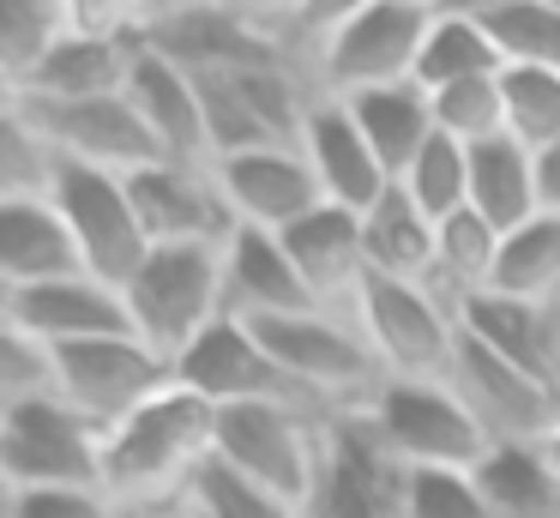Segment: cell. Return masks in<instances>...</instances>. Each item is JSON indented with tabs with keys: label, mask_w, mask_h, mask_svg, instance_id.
<instances>
[{
	"label": "cell",
	"mask_w": 560,
	"mask_h": 518,
	"mask_svg": "<svg viewBox=\"0 0 560 518\" xmlns=\"http://www.w3.org/2000/svg\"><path fill=\"white\" fill-rule=\"evenodd\" d=\"M218 458V404L170 380L158 398L103 428V494L127 518L175 506L194 476Z\"/></svg>",
	"instance_id": "cell-1"
},
{
	"label": "cell",
	"mask_w": 560,
	"mask_h": 518,
	"mask_svg": "<svg viewBox=\"0 0 560 518\" xmlns=\"http://www.w3.org/2000/svg\"><path fill=\"white\" fill-rule=\"evenodd\" d=\"M133 337L151 344L163 361H182L218 320H230L223 301V248H151L139 272L121 284Z\"/></svg>",
	"instance_id": "cell-2"
},
{
	"label": "cell",
	"mask_w": 560,
	"mask_h": 518,
	"mask_svg": "<svg viewBox=\"0 0 560 518\" xmlns=\"http://www.w3.org/2000/svg\"><path fill=\"white\" fill-rule=\"evenodd\" d=\"M254 332H259V344L271 349V361L290 373L295 392H302L319 416L368 410V398L386 385V373H380L368 337L355 332V320L338 313V308H307V313H290V320H259Z\"/></svg>",
	"instance_id": "cell-3"
},
{
	"label": "cell",
	"mask_w": 560,
	"mask_h": 518,
	"mask_svg": "<svg viewBox=\"0 0 560 518\" xmlns=\"http://www.w3.org/2000/svg\"><path fill=\"white\" fill-rule=\"evenodd\" d=\"M326 422L302 404H242L218 410V464L247 476L254 488L314 513L319 464H326Z\"/></svg>",
	"instance_id": "cell-4"
},
{
	"label": "cell",
	"mask_w": 560,
	"mask_h": 518,
	"mask_svg": "<svg viewBox=\"0 0 560 518\" xmlns=\"http://www.w3.org/2000/svg\"><path fill=\"white\" fill-rule=\"evenodd\" d=\"M350 320L386 380H446L464 337L458 308L434 284H398V277H362Z\"/></svg>",
	"instance_id": "cell-5"
},
{
	"label": "cell",
	"mask_w": 560,
	"mask_h": 518,
	"mask_svg": "<svg viewBox=\"0 0 560 518\" xmlns=\"http://www.w3.org/2000/svg\"><path fill=\"white\" fill-rule=\"evenodd\" d=\"M428 24H434V12H422V7L374 0L368 12H355L343 31H331L307 55V72H314V84L326 96H362V91H386V84H416Z\"/></svg>",
	"instance_id": "cell-6"
},
{
	"label": "cell",
	"mask_w": 560,
	"mask_h": 518,
	"mask_svg": "<svg viewBox=\"0 0 560 518\" xmlns=\"http://www.w3.org/2000/svg\"><path fill=\"white\" fill-rule=\"evenodd\" d=\"M0 476L25 488H103V434L55 392L0 410Z\"/></svg>",
	"instance_id": "cell-7"
},
{
	"label": "cell",
	"mask_w": 560,
	"mask_h": 518,
	"mask_svg": "<svg viewBox=\"0 0 560 518\" xmlns=\"http://www.w3.org/2000/svg\"><path fill=\"white\" fill-rule=\"evenodd\" d=\"M368 422L410 470H476L488 458V434L452 380H386L368 398Z\"/></svg>",
	"instance_id": "cell-8"
},
{
	"label": "cell",
	"mask_w": 560,
	"mask_h": 518,
	"mask_svg": "<svg viewBox=\"0 0 560 518\" xmlns=\"http://www.w3.org/2000/svg\"><path fill=\"white\" fill-rule=\"evenodd\" d=\"M49 199H55V211H61L67 235H73L79 272L121 289L127 277L139 272V260L151 253L145 229H139V211H133V199H127V175L85 169V163H55Z\"/></svg>",
	"instance_id": "cell-9"
},
{
	"label": "cell",
	"mask_w": 560,
	"mask_h": 518,
	"mask_svg": "<svg viewBox=\"0 0 560 518\" xmlns=\"http://www.w3.org/2000/svg\"><path fill=\"white\" fill-rule=\"evenodd\" d=\"M416 470L380 440L368 410L326 422V464H319L314 513L307 518H410Z\"/></svg>",
	"instance_id": "cell-10"
},
{
	"label": "cell",
	"mask_w": 560,
	"mask_h": 518,
	"mask_svg": "<svg viewBox=\"0 0 560 518\" xmlns=\"http://www.w3.org/2000/svg\"><path fill=\"white\" fill-rule=\"evenodd\" d=\"M55 361V398L73 404L91 428H115L121 416H133L145 398H158L175 380V368L151 344H139L133 332L121 337H91V344L49 349Z\"/></svg>",
	"instance_id": "cell-11"
},
{
	"label": "cell",
	"mask_w": 560,
	"mask_h": 518,
	"mask_svg": "<svg viewBox=\"0 0 560 518\" xmlns=\"http://www.w3.org/2000/svg\"><path fill=\"white\" fill-rule=\"evenodd\" d=\"M452 392L464 398V410L476 416V428L488 434V446H542L560 428V392L542 385L536 373L500 361L494 349H482L476 337H458L452 356Z\"/></svg>",
	"instance_id": "cell-12"
},
{
	"label": "cell",
	"mask_w": 560,
	"mask_h": 518,
	"mask_svg": "<svg viewBox=\"0 0 560 518\" xmlns=\"http://www.w3.org/2000/svg\"><path fill=\"white\" fill-rule=\"evenodd\" d=\"M127 199H133L151 248H223L235 229L230 205H223L218 181H211V163L158 157V163L127 175Z\"/></svg>",
	"instance_id": "cell-13"
},
{
	"label": "cell",
	"mask_w": 560,
	"mask_h": 518,
	"mask_svg": "<svg viewBox=\"0 0 560 518\" xmlns=\"http://www.w3.org/2000/svg\"><path fill=\"white\" fill-rule=\"evenodd\" d=\"M223 205H230L235 229H266L283 235L290 223H302L307 211L326 205L314 169H307L302 145H259V151H230L211 163Z\"/></svg>",
	"instance_id": "cell-14"
},
{
	"label": "cell",
	"mask_w": 560,
	"mask_h": 518,
	"mask_svg": "<svg viewBox=\"0 0 560 518\" xmlns=\"http://www.w3.org/2000/svg\"><path fill=\"white\" fill-rule=\"evenodd\" d=\"M175 380H182L187 392H199L206 404H218V410H242V404H302V410H314L302 392H295L290 373L271 361V349L259 344V332L242 325V320L211 325V332L175 361Z\"/></svg>",
	"instance_id": "cell-15"
},
{
	"label": "cell",
	"mask_w": 560,
	"mask_h": 518,
	"mask_svg": "<svg viewBox=\"0 0 560 518\" xmlns=\"http://www.w3.org/2000/svg\"><path fill=\"white\" fill-rule=\"evenodd\" d=\"M25 103V96H19ZM31 127L43 133V145L55 151V163H85V169H109V175H133V169L158 163L139 108L121 96H97V103H25Z\"/></svg>",
	"instance_id": "cell-16"
},
{
	"label": "cell",
	"mask_w": 560,
	"mask_h": 518,
	"mask_svg": "<svg viewBox=\"0 0 560 518\" xmlns=\"http://www.w3.org/2000/svg\"><path fill=\"white\" fill-rule=\"evenodd\" d=\"M302 157H307V169H314L326 205H343V211H355V217L392 187V175L380 169L374 145L362 139V127H355V115L338 103V96H326V91L307 103Z\"/></svg>",
	"instance_id": "cell-17"
},
{
	"label": "cell",
	"mask_w": 560,
	"mask_h": 518,
	"mask_svg": "<svg viewBox=\"0 0 560 518\" xmlns=\"http://www.w3.org/2000/svg\"><path fill=\"white\" fill-rule=\"evenodd\" d=\"M127 103L139 108L151 145H158L170 163H211V133H206V103H199V84L187 67H175L170 55L139 36V60L133 79H127Z\"/></svg>",
	"instance_id": "cell-18"
},
{
	"label": "cell",
	"mask_w": 560,
	"mask_h": 518,
	"mask_svg": "<svg viewBox=\"0 0 560 518\" xmlns=\"http://www.w3.org/2000/svg\"><path fill=\"white\" fill-rule=\"evenodd\" d=\"M13 325H25L43 349H67V344H91V337H121L133 332L127 301L115 284L103 277H55V284H31L13 301Z\"/></svg>",
	"instance_id": "cell-19"
},
{
	"label": "cell",
	"mask_w": 560,
	"mask_h": 518,
	"mask_svg": "<svg viewBox=\"0 0 560 518\" xmlns=\"http://www.w3.org/2000/svg\"><path fill=\"white\" fill-rule=\"evenodd\" d=\"M223 301H230V320L247 325L319 308L307 296L295 260L283 253V241L266 235V229H230V241H223Z\"/></svg>",
	"instance_id": "cell-20"
},
{
	"label": "cell",
	"mask_w": 560,
	"mask_h": 518,
	"mask_svg": "<svg viewBox=\"0 0 560 518\" xmlns=\"http://www.w3.org/2000/svg\"><path fill=\"white\" fill-rule=\"evenodd\" d=\"M458 325H464V337L494 349L500 361L536 373L542 385L560 392V308L555 301H518V296L488 289V296L464 301Z\"/></svg>",
	"instance_id": "cell-21"
},
{
	"label": "cell",
	"mask_w": 560,
	"mask_h": 518,
	"mask_svg": "<svg viewBox=\"0 0 560 518\" xmlns=\"http://www.w3.org/2000/svg\"><path fill=\"white\" fill-rule=\"evenodd\" d=\"M278 241H283V253L295 260V272H302L307 296H314L319 308L350 313L355 289H362V277H368L362 217L343 211V205H319V211H307L302 223L283 229Z\"/></svg>",
	"instance_id": "cell-22"
},
{
	"label": "cell",
	"mask_w": 560,
	"mask_h": 518,
	"mask_svg": "<svg viewBox=\"0 0 560 518\" xmlns=\"http://www.w3.org/2000/svg\"><path fill=\"white\" fill-rule=\"evenodd\" d=\"M139 60V36H73L49 48L31 84L19 96L25 103H97V96H121Z\"/></svg>",
	"instance_id": "cell-23"
},
{
	"label": "cell",
	"mask_w": 560,
	"mask_h": 518,
	"mask_svg": "<svg viewBox=\"0 0 560 518\" xmlns=\"http://www.w3.org/2000/svg\"><path fill=\"white\" fill-rule=\"evenodd\" d=\"M73 272H79V253L49 193L0 199V277L7 284L31 289V284H55V277H73Z\"/></svg>",
	"instance_id": "cell-24"
},
{
	"label": "cell",
	"mask_w": 560,
	"mask_h": 518,
	"mask_svg": "<svg viewBox=\"0 0 560 518\" xmlns=\"http://www.w3.org/2000/svg\"><path fill=\"white\" fill-rule=\"evenodd\" d=\"M362 260H368V277H398V284H428L434 277V217L398 181L362 211Z\"/></svg>",
	"instance_id": "cell-25"
},
{
	"label": "cell",
	"mask_w": 560,
	"mask_h": 518,
	"mask_svg": "<svg viewBox=\"0 0 560 518\" xmlns=\"http://www.w3.org/2000/svg\"><path fill=\"white\" fill-rule=\"evenodd\" d=\"M343 108L355 115V127H362V139L374 145L380 169H386L392 181L404 175V169L422 157V145L434 139V103H428L422 84H386V91H362V96H338Z\"/></svg>",
	"instance_id": "cell-26"
},
{
	"label": "cell",
	"mask_w": 560,
	"mask_h": 518,
	"mask_svg": "<svg viewBox=\"0 0 560 518\" xmlns=\"http://www.w3.org/2000/svg\"><path fill=\"white\" fill-rule=\"evenodd\" d=\"M470 211L482 223H494L500 235H512L518 223H530L542 211V187H536V151H524L518 139H488L470 151Z\"/></svg>",
	"instance_id": "cell-27"
},
{
	"label": "cell",
	"mask_w": 560,
	"mask_h": 518,
	"mask_svg": "<svg viewBox=\"0 0 560 518\" xmlns=\"http://www.w3.org/2000/svg\"><path fill=\"white\" fill-rule=\"evenodd\" d=\"M494 265H500V229L482 223L470 205L458 217H446V223H434V277L428 284L458 313H464V301L494 289Z\"/></svg>",
	"instance_id": "cell-28"
},
{
	"label": "cell",
	"mask_w": 560,
	"mask_h": 518,
	"mask_svg": "<svg viewBox=\"0 0 560 518\" xmlns=\"http://www.w3.org/2000/svg\"><path fill=\"white\" fill-rule=\"evenodd\" d=\"M500 67L506 60H500L494 36L482 31V19L470 7H446L428 24L422 60H416V84L422 91H446V84H464V79H494Z\"/></svg>",
	"instance_id": "cell-29"
},
{
	"label": "cell",
	"mask_w": 560,
	"mask_h": 518,
	"mask_svg": "<svg viewBox=\"0 0 560 518\" xmlns=\"http://www.w3.org/2000/svg\"><path fill=\"white\" fill-rule=\"evenodd\" d=\"M470 476L488 494L494 518H560V482L542 446H488V458Z\"/></svg>",
	"instance_id": "cell-30"
},
{
	"label": "cell",
	"mask_w": 560,
	"mask_h": 518,
	"mask_svg": "<svg viewBox=\"0 0 560 518\" xmlns=\"http://www.w3.org/2000/svg\"><path fill=\"white\" fill-rule=\"evenodd\" d=\"M494 289L518 301H560V211H536L512 235H500Z\"/></svg>",
	"instance_id": "cell-31"
},
{
	"label": "cell",
	"mask_w": 560,
	"mask_h": 518,
	"mask_svg": "<svg viewBox=\"0 0 560 518\" xmlns=\"http://www.w3.org/2000/svg\"><path fill=\"white\" fill-rule=\"evenodd\" d=\"M476 19L494 36L506 67H548L560 72V7L555 0H476Z\"/></svg>",
	"instance_id": "cell-32"
},
{
	"label": "cell",
	"mask_w": 560,
	"mask_h": 518,
	"mask_svg": "<svg viewBox=\"0 0 560 518\" xmlns=\"http://www.w3.org/2000/svg\"><path fill=\"white\" fill-rule=\"evenodd\" d=\"M500 103H506V139H518L536 157L560 145V72L500 67Z\"/></svg>",
	"instance_id": "cell-33"
},
{
	"label": "cell",
	"mask_w": 560,
	"mask_h": 518,
	"mask_svg": "<svg viewBox=\"0 0 560 518\" xmlns=\"http://www.w3.org/2000/svg\"><path fill=\"white\" fill-rule=\"evenodd\" d=\"M67 36L61 0H0V67L25 91L31 72L49 60V48Z\"/></svg>",
	"instance_id": "cell-34"
},
{
	"label": "cell",
	"mask_w": 560,
	"mask_h": 518,
	"mask_svg": "<svg viewBox=\"0 0 560 518\" xmlns=\"http://www.w3.org/2000/svg\"><path fill=\"white\" fill-rule=\"evenodd\" d=\"M398 187L410 193L434 223H446V217H458L464 205H470V151L452 145L446 133H434V139L422 145V157L398 175Z\"/></svg>",
	"instance_id": "cell-35"
},
{
	"label": "cell",
	"mask_w": 560,
	"mask_h": 518,
	"mask_svg": "<svg viewBox=\"0 0 560 518\" xmlns=\"http://www.w3.org/2000/svg\"><path fill=\"white\" fill-rule=\"evenodd\" d=\"M175 506H182L187 518H307L302 506L278 500V494H266V488H254V482L235 476L230 464H218V458L199 470L194 488H187Z\"/></svg>",
	"instance_id": "cell-36"
},
{
	"label": "cell",
	"mask_w": 560,
	"mask_h": 518,
	"mask_svg": "<svg viewBox=\"0 0 560 518\" xmlns=\"http://www.w3.org/2000/svg\"><path fill=\"white\" fill-rule=\"evenodd\" d=\"M428 103H434V127L446 133L452 145H464V151H476V145L506 133L500 72L494 79H464V84H446V91H428Z\"/></svg>",
	"instance_id": "cell-37"
},
{
	"label": "cell",
	"mask_w": 560,
	"mask_h": 518,
	"mask_svg": "<svg viewBox=\"0 0 560 518\" xmlns=\"http://www.w3.org/2000/svg\"><path fill=\"white\" fill-rule=\"evenodd\" d=\"M55 181V151L31 127L25 103H0V199H37Z\"/></svg>",
	"instance_id": "cell-38"
},
{
	"label": "cell",
	"mask_w": 560,
	"mask_h": 518,
	"mask_svg": "<svg viewBox=\"0 0 560 518\" xmlns=\"http://www.w3.org/2000/svg\"><path fill=\"white\" fill-rule=\"evenodd\" d=\"M55 392V361L25 325L0 320V410L25 404V398H43Z\"/></svg>",
	"instance_id": "cell-39"
},
{
	"label": "cell",
	"mask_w": 560,
	"mask_h": 518,
	"mask_svg": "<svg viewBox=\"0 0 560 518\" xmlns=\"http://www.w3.org/2000/svg\"><path fill=\"white\" fill-rule=\"evenodd\" d=\"M410 518H494L488 494L470 470H416L410 476Z\"/></svg>",
	"instance_id": "cell-40"
},
{
	"label": "cell",
	"mask_w": 560,
	"mask_h": 518,
	"mask_svg": "<svg viewBox=\"0 0 560 518\" xmlns=\"http://www.w3.org/2000/svg\"><path fill=\"white\" fill-rule=\"evenodd\" d=\"M73 36H145V0H61Z\"/></svg>",
	"instance_id": "cell-41"
},
{
	"label": "cell",
	"mask_w": 560,
	"mask_h": 518,
	"mask_svg": "<svg viewBox=\"0 0 560 518\" xmlns=\"http://www.w3.org/2000/svg\"><path fill=\"white\" fill-rule=\"evenodd\" d=\"M13 518H127L103 488H25Z\"/></svg>",
	"instance_id": "cell-42"
},
{
	"label": "cell",
	"mask_w": 560,
	"mask_h": 518,
	"mask_svg": "<svg viewBox=\"0 0 560 518\" xmlns=\"http://www.w3.org/2000/svg\"><path fill=\"white\" fill-rule=\"evenodd\" d=\"M374 0H307V12H302V24H295V36H290V48L295 55H314L319 43H326L331 31H343V24L355 19V12H368Z\"/></svg>",
	"instance_id": "cell-43"
},
{
	"label": "cell",
	"mask_w": 560,
	"mask_h": 518,
	"mask_svg": "<svg viewBox=\"0 0 560 518\" xmlns=\"http://www.w3.org/2000/svg\"><path fill=\"white\" fill-rule=\"evenodd\" d=\"M242 19H254L266 36H278V43H290L295 36V24H302V12H307V0H230Z\"/></svg>",
	"instance_id": "cell-44"
},
{
	"label": "cell",
	"mask_w": 560,
	"mask_h": 518,
	"mask_svg": "<svg viewBox=\"0 0 560 518\" xmlns=\"http://www.w3.org/2000/svg\"><path fill=\"white\" fill-rule=\"evenodd\" d=\"M230 0H145V31H163V24H182V19H199V12H218Z\"/></svg>",
	"instance_id": "cell-45"
},
{
	"label": "cell",
	"mask_w": 560,
	"mask_h": 518,
	"mask_svg": "<svg viewBox=\"0 0 560 518\" xmlns=\"http://www.w3.org/2000/svg\"><path fill=\"white\" fill-rule=\"evenodd\" d=\"M536 187H542V211H560V145L536 157Z\"/></svg>",
	"instance_id": "cell-46"
},
{
	"label": "cell",
	"mask_w": 560,
	"mask_h": 518,
	"mask_svg": "<svg viewBox=\"0 0 560 518\" xmlns=\"http://www.w3.org/2000/svg\"><path fill=\"white\" fill-rule=\"evenodd\" d=\"M13 513H19V488L0 476V518H13Z\"/></svg>",
	"instance_id": "cell-47"
},
{
	"label": "cell",
	"mask_w": 560,
	"mask_h": 518,
	"mask_svg": "<svg viewBox=\"0 0 560 518\" xmlns=\"http://www.w3.org/2000/svg\"><path fill=\"white\" fill-rule=\"evenodd\" d=\"M542 458H548V470H555V482H560V428L542 440Z\"/></svg>",
	"instance_id": "cell-48"
},
{
	"label": "cell",
	"mask_w": 560,
	"mask_h": 518,
	"mask_svg": "<svg viewBox=\"0 0 560 518\" xmlns=\"http://www.w3.org/2000/svg\"><path fill=\"white\" fill-rule=\"evenodd\" d=\"M13 301H19V289L7 284V277H0V320H13Z\"/></svg>",
	"instance_id": "cell-49"
},
{
	"label": "cell",
	"mask_w": 560,
	"mask_h": 518,
	"mask_svg": "<svg viewBox=\"0 0 560 518\" xmlns=\"http://www.w3.org/2000/svg\"><path fill=\"white\" fill-rule=\"evenodd\" d=\"M404 7H422V12H446V7H464V0H404Z\"/></svg>",
	"instance_id": "cell-50"
},
{
	"label": "cell",
	"mask_w": 560,
	"mask_h": 518,
	"mask_svg": "<svg viewBox=\"0 0 560 518\" xmlns=\"http://www.w3.org/2000/svg\"><path fill=\"white\" fill-rule=\"evenodd\" d=\"M0 103H19V84L7 79V67H0Z\"/></svg>",
	"instance_id": "cell-51"
},
{
	"label": "cell",
	"mask_w": 560,
	"mask_h": 518,
	"mask_svg": "<svg viewBox=\"0 0 560 518\" xmlns=\"http://www.w3.org/2000/svg\"><path fill=\"white\" fill-rule=\"evenodd\" d=\"M139 518H187L182 506H158V513H139Z\"/></svg>",
	"instance_id": "cell-52"
},
{
	"label": "cell",
	"mask_w": 560,
	"mask_h": 518,
	"mask_svg": "<svg viewBox=\"0 0 560 518\" xmlns=\"http://www.w3.org/2000/svg\"><path fill=\"white\" fill-rule=\"evenodd\" d=\"M464 7H476V0H464Z\"/></svg>",
	"instance_id": "cell-53"
},
{
	"label": "cell",
	"mask_w": 560,
	"mask_h": 518,
	"mask_svg": "<svg viewBox=\"0 0 560 518\" xmlns=\"http://www.w3.org/2000/svg\"><path fill=\"white\" fill-rule=\"evenodd\" d=\"M555 308H560V301H555Z\"/></svg>",
	"instance_id": "cell-54"
},
{
	"label": "cell",
	"mask_w": 560,
	"mask_h": 518,
	"mask_svg": "<svg viewBox=\"0 0 560 518\" xmlns=\"http://www.w3.org/2000/svg\"><path fill=\"white\" fill-rule=\"evenodd\" d=\"M555 7H560V0H555Z\"/></svg>",
	"instance_id": "cell-55"
}]
</instances>
